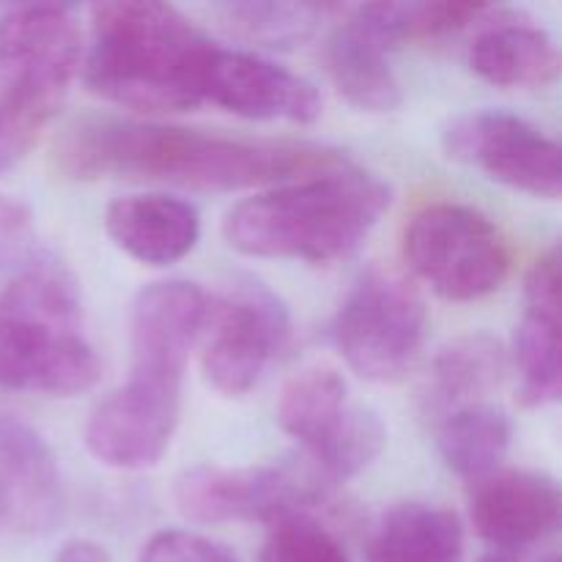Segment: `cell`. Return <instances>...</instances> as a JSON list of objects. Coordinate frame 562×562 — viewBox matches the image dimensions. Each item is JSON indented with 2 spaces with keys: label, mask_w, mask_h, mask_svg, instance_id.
<instances>
[{
  "label": "cell",
  "mask_w": 562,
  "mask_h": 562,
  "mask_svg": "<svg viewBox=\"0 0 562 562\" xmlns=\"http://www.w3.org/2000/svg\"><path fill=\"white\" fill-rule=\"evenodd\" d=\"M335 159L340 157L313 146L239 140L124 119L77 121L58 146L60 170L75 179L135 176L217 192L300 179Z\"/></svg>",
  "instance_id": "6da1fadb"
},
{
  "label": "cell",
  "mask_w": 562,
  "mask_h": 562,
  "mask_svg": "<svg viewBox=\"0 0 562 562\" xmlns=\"http://www.w3.org/2000/svg\"><path fill=\"white\" fill-rule=\"evenodd\" d=\"M387 206L390 187L379 176L335 159L231 209L225 239L252 258L329 263L355 252Z\"/></svg>",
  "instance_id": "7a4b0ae2"
},
{
  "label": "cell",
  "mask_w": 562,
  "mask_h": 562,
  "mask_svg": "<svg viewBox=\"0 0 562 562\" xmlns=\"http://www.w3.org/2000/svg\"><path fill=\"white\" fill-rule=\"evenodd\" d=\"M86 86L91 93L143 113L198 108L212 38L176 5L119 0L93 5Z\"/></svg>",
  "instance_id": "3957f363"
},
{
  "label": "cell",
  "mask_w": 562,
  "mask_h": 562,
  "mask_svg": "<svg viewBox=\"0 0 562 562\" xmlns=\"http://www.w3.org/2000/svg\"><path fill=\"white\" fill-rule=\"evenodd\" d=\"M99 373L69 274L53 263L16 274L0 296V390L69 398L91 390Z\"/></svg>",
  "instance_id": "277c9868"
},
{
  "label": "cell",
  "mask_w": 562,
  "mask_h": 562,
  "mask_svg": "<svg viewBox=\"0 0 562 562\" xmlns=\"http://www.w3.org/2000/svg\"><path fill=\"white\" fill-rule=\"evenodd\" d=\"M80 64V27L66 5H16L0 16V173L55 119Z\"/></svg>",
  "instance_id": "5b68a950"
},
{
  "label": "cell",
  "mask_w": 562,
  "mask_h": 562,
  "mask_svg": "<svg viewBox=\"0 0 562 562\" xmlns=\"http://www.w3.org/2000/svg\"><path fill=\"white\" fill-rule=\"evenodd\" d=\"M346 366L368 382H398L426 338V305L401 274L371 267L355 280L333 324Z\"/></svg>",
  "instance_id": "8992f818"
},
{
  "label": "cell",
  "mask_w": 562,
  "mask_h": 562,
  "mask_svg": "<svg viewBox=\"0 0 562 562\" xmlns=\"http://www.w3.org/2000/svg\"><path fill=\"white\" fill-rule=\"evenodd\" d=\"M404 256L412 272L450 302L483 300L503 285L510 267L492 220L459 203L420 209L406 225Z\"/></svg>",
  "instance_id": "52a82bcc"
},
{
  "label": "cell",
  "mask_w": 562,
  "mask_h": 562,
  "mask_svg": "<svg viewBox=\"0 0 562 562\" xmlns=\"http://www.w3.org/2000/svg\"><path fill=\"white\" fill-rule=\"evenodd\" d=\"M327 477L307 464L250 467L228 470L201 464L184 470L173 483V503L184 519L198 525L225 521H267L274 525L289 516H307L322 503Z\"/></svg>",
  "instance_id": "ba28073f"
},
{
  "label": "cell",
  "mask_w": 562,
  "mask_h": 562,
  "mask_svg": "<svg viewBox=\"0 0 562 562\" xmlns=\"http://www.w3.org/2000/svg\"><path fill=\"white\" fill-rule=\"evenodd\" d=\"M206 327L203 376L225 398L250 393L291 338L289 311L258 283L236 285L223 300L212 302Z\"/></svg>",
  "instance_id": "9c48e42d"
},
{
  "label": "cell",
  "mask_w": 562,
  "mask_h": 562,
  "mask_svg": "<svg viewBox=\"0 0 562 562\" xmlns=\"http://www.w3.org/2000/svg\"><path fill=\"white\" fill-rule=\"evenodd\" d=\"M445 148L453 159L483 170L510 190L547 201L560 198V146L519 115L505 110L461 115L445 132Z\"/></svg>",
  "instance_id": "30bf717a"
},
{
  "label": "cell",
  "mask_w": 562,
  "mask_h": 562,
  "mask_svg": "<svg viewBox=\"0 0 562 562\" xmlns=\"http://www.w3.org/2000/svg\"><path fill=\"white\" fill-rule=\"evenodd\" d=\"M181 415V382L130 373L97 404L86 426L91 456L115 470H146L170 448Z\"/></svg>",
  "instance_id": "8fae6325"
},
{
  "label": "cell",
  "mask_w": 562,
  "mask_h": 562,
  "mask_svg": "<svg viewBox=\"0 0 562 562\" xmlns=\"http://www.w3.org/2000/svg\"><path fill=\"white\" fill-rule=\"evenodd\" d=\"M201 99L250 121L311 124L322 115V97L305 77L261 55L217 44L203 66Z\"/></svg>",
  "instance_id": "7c38bea8"
},
{
  "label": "cell",
  "mask_w": 562,
  "mask_h": 562,
  "mask_svg": "<svg viewBox=\"0 0 562 562\" xmlns=\"http://www.w3.org/2000/svg\"><path fill=\"white\" fill-rule=\"evenodd\" d=\"M209 296L187 280H165L137 294L130 316L132 373L184 382L190 349L201 338Z\"/></svg>",
  "instance_id": "4fadbf2b"
},
{
  "label": "cell",
  "mask_w": 562,
  "mask_h": 562,
  "mask_svg": "<svg viewBox=\"0 0 562 562\" xmlns=\"http://www.w3.org/2000/svg\"><path fill=\"white\" fill-rule=\"evenodd\" d=\"M472 483V525L499 554L532 547L558 530L560 488L552 477L541 472L497 470Z\"/></svg>",
  "instance_id": "5bb4252c"
},
{
  "label": "cell",
  "mask_w": 562,
  "mask_h": 562,
  "mask_svg": "<svg viewBox=\"0 0 562 562\" xmlns=\"http://www.w3.org/2000/svg\"><path fill=\"white\" fill-rule=\"evenodd\" d=\"M64 510L58 461L49 445L16 417L0 415V525L49 532Z\"/></svg>",
  "instance_id": "9a60e30c"
},
{
  "label": "cell",
  "mask_w": 562,
  "mask_h": 562,
  "mask_svg": "<svg viewBox=\"0 0 562 562\" xmlns=\"http://www.w3.org/2000/svg\"><path fill=\"white\" fill-rule=\"evenodd\" d=\"M514 362L519 395L527 406L560 401V250L552 247L532 263L525 283V316L516 327Z\"/></svg>",
  "instance_id": "2e32d148"
},
{
  "label": "cell",
  "mask_w": 562,
  "mask_h": 562,
  "mask_svg": "<svg viewBox=\"0 0 562 562\" xmlns=\"http://www.w3.org/2000/svg\"><path fill=\"white\" fill-rule=\"evenodd\" d=\"M104 231L119 250L146 267H170L190 256L201 236V214L181 198L126 195L104 212Z\"/></svg>",
  "instance_id": "e0dca14e"
},
{
  "label": "cell",
  "mask_w": 562,
  "mask_h": 562,
  "mask_svg": "<svg viewBox=\"0 0 562 562\" xmlns=\"http://www.w3.org/2000/svg\"><path fill=\"white\" fill-rule=\"evenodd\" d=\"M470 66L497 88H547L560 75V53L543 27L497 16L481 22L470 44Z\"/></svg>",
  "instance_id": "ac0fdd59"
},
{
  "label": "cell",
  "mask_w": 562,
  "mask_h": 562,
  "mask_svg": "<svg viewBox=\"0 0 562 562\" xmlns=\"http://www.w3.org/2000/svg\"><path fill=\"white\" fill-rule=\"evenodd\" d=\"M390 47L351 11L327 44V66L340 97L366 113H390L401 104V82L387 60Z\"/></svg>",
  "instance_id": "d6986e66"
},
{
  "label": "cell",
  "mask_w": 562,
  "mask_h": 562,
  "mask_svg": "<svg viewBox=\"0 0 562 562\" xmlns=\"http://www.w3.org/2000/svg\"><path fill=\"white\" fill-rule=\"evenodd\" d=\"M464 532L453 510L404 503L390 510L371 541L373 562H461Z\"/></svg>",
  "instance_id": "ffe728a7"
},
{
  "label": "cell",
  "mask_w": 562,
  "mask_h": 562,
  "mask_svg": "<svg viewBox=\"0 0 562 562\" xmlns=\"http://www.w3.org/2000/svg\"><path fill=\"white\" fill-rule=\"evenodd\" d=\"M503 368V346L492 335L477 333L456 340L434 360L426 393L428 412L439 420L461 406L481 404L499 384Z\"/></svg>",
  "instance_id": "44dd1931"
},
{
  "label": "cell",
  "mask_w": 562,
  "mask_h": 562,
  "mask_svg": "<svg viewBox=\"0 0 562 562\" xmlns=\"http://www.w3.org/2000/svg\"><path fill=\"white\" fill-rule=\"evenodd\" d=\"M349 404L346 379L335 368H307L285 384L278 404V420L289 437L313 456L333 439Z\"/></svg>",
  "instance_id": "7402d4cb"
},
{
  "label": "cell",
  "mask_w": 562,
  "mask_h": 562,
  "mask_svg": "<svg viewBox=\"0 0 562 562\" xmlns=\"http://www.w3.org/2000/svg\"><path fill=\"white\" fill-rule=\"evenodd\" d=\"M437 448L461 477L481 481L499 470L510 448V420L488 401L461 406L437 420Z\"/></svg>",
  "instance_id": "603a6c76"
},
{
  "label": "cell",
  "mask_w": 562,
  "mask_h": 562,
  "mask_svg": "<svg viewBox=\"0 0 562 562\" xmlns=\"http://www.w3.org/2000/svg\"><path fill=\"white\" fill-rule=\"evenodd\" d=\"M327 5L307 3H228L220 14L231 31L263 47H294L313 36Z\"/></svg>",
  "instance_id": "cb8c5ba5"
},
{
  "label": "cell",
  "mask_w": 562,
  "mask_h": 562,
  "mask_svg": "<svg viewBox=\"0 0 562 562\" xmlns=\"http://www.w3.org/2000/svg\"><path fill=\"white\" fill-rule=\"evenodd\" d=\"M384 445L387 428L376 412L351 404L333 439L313 456V464L327 481H349L382 456Z\"/></svg>",
  "instance_id": "d4e9b609"
},
{
  "label": "cell",
  "mask_w": 562,
  "mask_h": 562,
  "mask_svg": "<svg viewBox=\"0 0 562 562\" xmlns=\"http://www.w3.org/2000/svg\"><path fill=\"white\" fill-rule=\"evenodd\" d=\"M261 562H351L338 538L311 516H289L269 525Z\"/></svg>",
  "instance_id": "484cf974"
},
{
  "label": "cell",
  "mask_w": 562,
  "mask_h": 562,
  "mask_svg": "<svg viewBox=\"0 0 562 562\" xmlns=\"http://www.w3.org/2000/svg\"><path fill=\"white\" fill-rule=\"evenodd\" d=\"M140 562H236V558L198 532L165 530L143 547Z\"/></svg>",
  "instance_id": "4316f807"
},
{
  "label": "cell",
  "mask_w": 562,
  "mask_h": 562,
  "mask_svg": "<svg viewBox=\"0 0 562 562\" xmlns=\"http://www.w3.org/2000/svg\"><path fill=\"white\" fill-rule=\"evenodd\" d=\"M53 562H113L110 560L108 549L99 547L97 541H88V538H75V541H66L58 549Z\"/></svg>",
  "instance_id": "83f0119b"
},
{
  "label": "cell",
  "mask_w": 562,
  "mask_h": 562,
  "mask_svg": "<svg viewBox=\"0 0 562 562\" xmlns=\"http://www.w3.org/2000/svg\"><path fill=\"white\" fill-rule=\"evenodd\" d=\"M27 225V212L22 203L11 201V198L0 195V236L20 234Z\"/></svg>",
  "instance_id": "f1b7e54d"
},
{
  "label": "cell",
  "mask_w": 562,
  "mask_h": 562,
  "mask_svg": "<svg viewBox=\"0 0 562 562\" xmlns=\"http://www.w3.org/2000/svg\"><path fill=\"white\" fill-rule=\"evenodd\" d=\"M481 562H510V558H508V554H499V552H494V554H488V558H483Z\"/></svg>",
  "instance_id": "f546056e"
},
{
  "label": "cell",
  "mask_w": 562,
  "mask_h": 562,
  "mask_svg": "<svg viewBox=\"0 0 562 562\" xmlns=\"http://www.w3.org/2000/svg\"><path fill=\"white\" fill-rule=\"evenodd\" d=\"M543 562H560L558 558H549V560H543Z\"/></svg>",
  "instance_id": "4dcf8cb0"
}]
</instances>
